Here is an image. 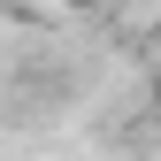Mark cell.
<instances>
[{
    "mask_svg": "<svg viewBox=\"0 0 161 161\" xmlns=\"http://www.w3.org/2000/svg\"><path fill=\"white\" fill-rule=\"evenodd\" d=\"M153 69H161V23H153Z\"/></svg>",
    "mask_w": 161,
    "mask_h": 161,
    "instance_id": "1",
    "label": "cell"
},
{
    "mask_svg": "<svg viewBox=\"0 0 161 161\" xmlns=\"http://www.w3.org/2000/svg\"><path fill=\"white\" fill-rule=\"evenodd\" d=\"M153 100H161V69H153Z\"/></svg>",
    "mask_w": 161,
    "mask_h": 161,
    "instance_id": "3",
    "label": "cell"
},
{
    "mask_svg": "<svg viewBox=\"0 0 161 161\" xmlns=\"http://www.w3.org/2000/svg\"><path fill=\"white\" fill-rule=\"evenodd\" d=\"M69 8H100V0H69Z\"/></svg>",
    "mask_w": 161,
    "mask_h": 161,
    "instance_id": "2",
    "label": "cell"
}]
</instances>
